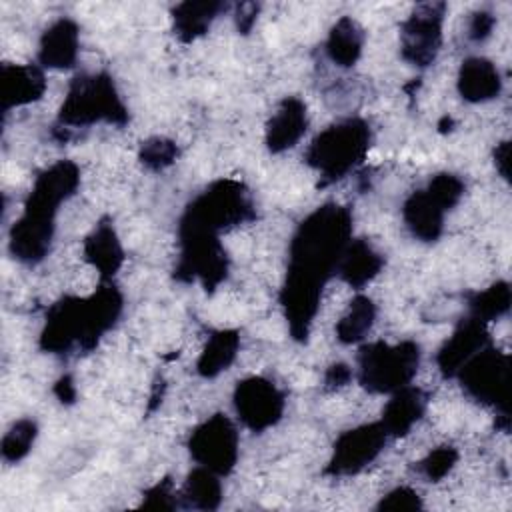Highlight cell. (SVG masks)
Masks as SVG:
<instances>
[{
    "label": "cell",
    "instance_id": "obj_25",
    "mask_svg": "<svg viewBox=\"0 0 512 512\" xmlns=\"http://www.w3.org/2000/svg\"><path fill=\"white\" fill-rule=\"evenodd\" d=\"M238 348H240V334L238 330H218L214 332L198 362H196V370L200 376L204 378H214L218 376L220 372L228 370V366L234 362L236 354H238Z\"/></svg>",
    "mask_w": 512,
    "mask_h": 512
},
{
    "label": "cell",
    "instance_id": "obj_4",
    "mask_svg": "<svg viewBox=\"0 0 512 512\" xmlns=\"http://www.w3.org/2000/svg\"><path fill=\"white\" fill-rule=\"evenodd\" d=\"M370 126L360 118H346L324 128L306 150V164L322 176V186L344 178L370 148Z\"/></svg>",
    "mask_w": 512,
    "mask_h": 512
},
{
    "label": "cell",
    "instance_id": "obj_12",
    "mask_svg": "<svg viewBox=\"0 0 512 512\" xmlns=\"http://www.w3.org/2000/svg\"><path fill=\"white\" fill-rule=\"evenodd\" d=\"M234 410L246 428L264 432L282 418L284 394L274 382L262 376H250L234 388Z\"/></svg>",
    "mask_w": 512,
    "mask_h": 512
},
{
    "label": "cell",
    "instance_id": "obj_29",
    "mask_svg": "<svg viewBox=\"0 0 512 512\" xmlns=\"http://www.w3.org/2000/svg\"><path fill=\"white\" fill-rule=\"evenodd\" d=\"M36 436H38V426L34 420L30 418L16 420L8 428V432L2 436V444H0L2 458L10 464L20 462L32 450Z\"/></svg>",
    "mask_w": 512,
    "mask_h": 512
},
{
    "label": "cell",
    "instance_id": "obj_30",
    "mask_svg": "<svg viewBox=\"0 0 512 512\" xmlns=\"http://www.w3.org/2000/svg\"><path fill=\"white\" fill-rule=\"evenodd\" d=\"M138 158L150 170H164L178 158V146L168 138L154 136L142 142Z\"/></svg>",
    "mask_w": 512,
    "mask_h": 512
},
{
    "label": "cell",
    "instance_id": "obj_1",
    "mask_svg": "<svg viewBox=\"0 0 512 512\" xmlns=\"http://www.w3.org/2000/svg\"><path fill=\"white\" fill-rule=\"evenodd\" d=\"M350 240L352 212L336 202L318 206L298 224L290 240L288 270L280 290V304L294 340H308L322 290L336 274Z\"/></svg>",
    "mask_w": 512,
    "mask_h": 512
},
{
    "label": "cell",
    "instance_id": "obj_26",
    "mask_svg": "<svg viewBox=\"0 0 512 512\" xmlns=\"http://www.w3.org/2000/svg\"><path fill=\"white\" fill-rule=\"evenodd\" d=\"M180 498L184 508L216 510L222 502V484L218 480V474L204 466L194 468L184 482Z\"/></svg>",
    "mask_w": 512,
    "mask_h": 512
},
{
    "label": "cell",
    "instance_id": "obj_8",
    "mask_svg": "<svg viewBox=\"0 0 512 512\" xmlns=\"http://www.w3.org/2000/svg\"><path fill=\"white\" fill-rule=\"evenodd\" d=\"M464 392L484 404L508 414L510 400V356L492 344L476 352L456 374Z\"/></svg>",
    "mask_w": 512,
    "mask_h": 512
},
{
    "label": "cell",
    "instance_id": "obj_16",
    "mask_svg": "<svg viewBox=\"0 0 512 512\" xmlns=\"http://www.w3.org/2000/svg\"><path fill=\"white\" fill-rule=\"evenodd\" d=\"M78 40L80 32L74 20L58 18L52 22L40 36L38 62L42 68L68 70L76 64L78 58Z\"/></svg>",
    "mask_w": 512,
    "mask_h": 512
},
{
    "label": "cell",
    "instance_id": "obj_14",
    "mask_svg": "<svg viewBox=\"0 0 512 512\" xmlns=\"http://www.w3.org/2000/svg\"><path fill=\"white\" fill-rule=\"evenodd\" d=\"M488 344H490V336H488V330H486V322H482V320H478L474 316L464 318L456 326L452 336L438 350L436 362H438L440 372L446 378H454L458 374V370L476 352H480Z\"/></svg>",
    "mask_w": 512,
    "mask_h": 512
},
{
    "label": "cell",
    "instance_id": "obj_9",
    "mask_svg": "<svg viewBox=\"0 0 512 512\" xmlns=\"http://www.w3.org/2000/svg\"><path fill=\"white\" fill-rule=\"evenodd\" d=\"M180 258L176 278L180 282L200 280L212 292L228 274V254L220 242V234L194 228H178Z\"/></svg>",
    "mask_w": 512,
    "mask_h": 512
},
{
    "label": "cell",
    "instance_id": "obj_34",
    "mask_svg": "<svg viewBox=\"0 0 512 512\" xmlns=\"http://www.w3.org/2000/svg\"><path fill=\"white\" fill-rule=\"evenodd\" d=\"M494 16L486 10H480L472 16L470 20V28H468V36L474 40V42H482L486 40L490 34H492V28H494Z\"/></svg>",
    "mask_w": 512,
    "mask_h": 512
},
{
    "label": "cell",
    "instance_id": "obj_19",
    "mask_svg": "<svg viewBox=\"0 0 512 512\" xmlns=\"http://www.w3.org/2000/svg\"><path fill=\"white\" fill-rule=\"evenodd\" d=\"M84 258L92 264L102 280H112L124 262V250L110 220H102L84 240Z\"/></svg>",
    "mask_w": 512,
    "mask_h": 512
},
{
    "label": "cell",
    "instance_id": "obj_36",
    "mask_svg": "<svg viewBox=\"0 0 512 512\" xmlns=\"http://www.w3.org/2000/svg\"><path fill=\"white\" fill-rule=\"evenodd\" d=\"M256 14H258V4L254 2H244L238 6V12H236V26L242 34H248L250 28L254 26L256 22Z\"/></svg>",
    "mask_w": 512,
    "mask_h": 512
},
{
    "label": "cell",
    "instance_id": "obj_2",
    "mask_svg": "<svg viewBox=\"0 0 512 512\" xmlns=\"http://www.w3.org/2000/svg\"><path fill=\"white\" fill-rule=\"evenodd\" d=\"M78 184L80 170L72 160H58L36 176L24 210L10 228L8 248L18 262L32 266L48 256L58 208L74 196Z\"/></svg>",
    "mask_w": 512,
    "mask_h": 512
},
{
    "label": "cell",
    "instance_id": "obj_23",
    "mask_svg": "<svg viewBox=\"0 0 512 512\" xmlns=\"http://www.w3.org/2000/svg\"><path fill=\"white\" fill-rule=\"evenodd\" d=\"M226 10V4L204 0V2H182L172 10L174 32L182 42H192L206 34L214 18Z\"/></svg>",
    "mask_w": 512,
    "mask_h": 512
},
{
    "label": "cell",
    "instance_id": "obj_5",
    "mask_svg": "<svg viewBox=\"0 0 512 512\" xmlns=\"http://www.w3.org/2000/svg\"><path fill=\"white\" fill-rule=\"evenodd\" d=\"M96 122L116 126L128 122V110L112 76L106 72L80 74L72 78L58 112V124L68 126L64 130H70V126H92Z\"/></svg>",
    "mask_w": 512,
    "mask_h": 512
},
{
    "label": "cell",
    "instance_id": "obj_32",
    "mask_svg": "<svg viewBox=\"0 0 512 512\" xmlns=\"http://www.w3.org/2000/svg\"><path fill=\"white\" fill-rule=\"evenodd\" d=\"M422 508V498L414 488L408 486H398L390 490L382 500L376 504V510L380 512H410V510H420Z\"/></svg>",
    "mask_w": 512,
    "mask_h": 512
},
{
    "label": "cell",
    "instance_id": "obj_27",
    "mask_svg": "<svg viewBox=\"0 0 512 512\" xmlns=\"http://www.w3.org/2000/svg\"><path fill=\"white\" fill-rule=\"evenodd\" d=\"M376 318V304L372 298L358 294L352 298L346 314L336 324V338L342 344H356L360 342L372 328Z\"/></svg>",
    "mask_w": 512,
    "mask_h": 512
},
{
    "label": "cell",
    "instance_id": "obj_18",
    "mask_svg": "<svg viewBox=\"0 0 512 512\" xmlns=\"http://www.w3.org/2000/svg\"><path fill=\"white\" fill-rule=\"evenodd\" d=\"M446 208L424 188L412 192L402 208V218L414 238L422 242H436L444 230Z\"/></svg>",
    "mask_w": 512,
    "mask_h": 512
},
{
    "label": "cell",
    "instance_id": "obj_6",
    "mask_svg": "<svg viewBox=\"0 0 512 512\" xmlns=\"http://www.w3.org/2000/svg\"><path fill=\"white\" fill-rule=\"evenodd\" d=\"M420 346L412 340L398 344L370 342L360 346L358 382L372 394H392L410 384L420 366Z\"/></svg>",
    "mask_w": 512,
    "mask_h": 512
},
{
    "label": "cell",
    "instance_id": "obj_15",
    "mask_svg": "<svg viewBox=\"0 0 512 512\" xmlns=\"http://www.w3.org/2000/svg\"><path fill=\"white\" fill-rule=\"evenodd\" d=\"M0 82L4 112L40 100L46 90L42 66L36 64H2Z\"/></svg>",
    "mask_w": 512,
    "mask_h": 512
},
{
    "label": "cell",
    "instance_id": "obj_31",
    "mask_svg": "<svg viewBox=\"0 0 512 512\" xmlns=\"http://www.w3.org/2000/svg\"><path fill=\"white\" fill-rule=\"evenodd\" d=\"M458 450L454 446H438L422 458L416 468L428 482H440L456 464Z\"/></svg>",
    "mask_w": 512,
    "mask_h": 512
},
{
    "label": "cell",
    "instance_id": "obj_28",
    "mask_svg": "<svg viewBox=\"0 0 512 512\" xmlns=\"http://www.w3.org/2000/svg\"><path fill=\"white\" fill-rule=\"evenodd\" d=\"M510 302H512L510 284L504 282V280L494 282L486 290L474 292L470 296V300H468L470 316L488 324V322L504 316L510 310Z\"/></svg>",
    "mask_w": 512,
    "mask_h": 512
},
{
    "label": "cell",
    "instance_id": "obj_33",
    "mask_svg": "<svg viewBox=\"0 0 512 512\" xmlns=\"http://www.w3.org/2000/svg\"><path fill=\"white\" fill-rule=\"evenodd\" d=\"M140 506L150 508V510H174L178 506V498L174 494L172 480L164 478L158 484H154L152 488H148L142 496Z\"/></svg>",
    "mask_w": 512,
    "mask_h": 512
},
{
    "label": "cell",
    "instance_id": "obj_20",
    "mask_svg": "<svg viewBox=\"0 0 512 512\" xmlns=\"http://www.w3.org/2000/svg\"><path fill=\"white\" fill-rule=\"evenodd\" d=\"M426 410V394L420 388L404 386L392 392L390 400L382 410L380 424L384 426L388 436H406L412 426L424 416Z\"/></svg>",
    "mask_w": 512,
    "mask_h": 512
},
{
    "label": "cell",
    "instance_id": "obj_17",
    "mask_svg": "<svg viewBox=\"0 0 512 512\" xmlns=\"http://www.w3.org/2000/svg\"><path fill=\"white\" fill-rule=\"evenodd\" d=\"M308 128L306 104L296 96H286L266 126V146L270 152L280 154L298 144Z\"/></svg>",
    "mask_w": 512,
    "mask_h": 512
},
{
    "label": "cell",
    "instance_id": "obj_3",
    "mask_svg": "<svg viewBox=\"0 0 512 512\" xmlns=\"http://www.w3.org/2000/svg\"><path fill=\"white\" fill-rule=\"evenodd\" d=\"M122 292L104 280L90 296H64L46 312L40 348L50 354H68L72 348L90 352L116 324L122 312Z\"/></svg>",
    "mask_w": 512,
    "mask_h": 512
},
{
    "label": "cell",
    "instance_id": "obj_37",
    "mask_svg": "<svg viewBox=\"0 0 512 512\" xmlns=\"http://www.w3.org/2000/svg\"><path fill=\"white\" fill-rule=\"evenodd\" d=\"M494 164H496V170L500 172V176L504 180H508V174H510V142H500L496 146Z\"/></svg>",
    "mask_w": 512,
    "mask_h": 512
},
{
    "label": "cell",
    "instance_id": "obj_21",
    "mask_svg": "<svg viewBox=\"0 0 512 512\" xmlns=\"http://www.w3.org/2000/svg\"><path fill=\"white\" fill-rule=\"evenodd\" d=\"M502 78L498 68L482 56L466 58L458 72V92L468 102H486L500 94Z\"/></svg>",
    "mask_w": 512,
    "mask_h": 512
},
{
    "label": "cell",
    "instance_id": "obj_11",
    "mask_svg": "<svg viewBox=\"0 0 512 512\" xmlns=\"http://www.w3.org/2000/svg\"><path fill=\"white\" fill-rule=\"evenodd\" d=\"M442 2L420 4L400 28V56L416 68L430 66L442 46Z\"/></svg>",
    "mask_w": 512,
    "mask_h": 512
},
{
    "label": "cell",
    "instance_id": "obj_22",
    "mask_svg": "<svg viewBox=\"0 0 512 512\" xmlns=\"http://www.w3.org/2000/svg\"><path fill=\"white\" fill-rule=\"evenodd\" d=\"M384 266V256L364 238L350 240L338 262V276L352 288L366 286Z\"/></svg>",
    "mask_w": 512,
    "mask_h": 512
},
{
    "label": "cell",
    "instance_id": "obj_24",
    "mask_svg": "<svg viewBox=\"0 0 512 512\" xmlns=\"http://www.w3.org/2000/svg\"><path fill=\"white\" fill-rule=\"evenodd\" d=\"M362 46H364V30L350 16H342L328 34L326 54L336 66L350 68L360 58Z\"/></svg>",
    "mask_w": 512,
    "mask_h": 512
},
{
    "label": "cell",
    "instance_id": "obj_7",
    "mask_svg": "<svg viewBox=\"0 0 512 512\" xmlns=\"http://www.w3.org/2000/svg\"><path fill=\"white\" fill-rule=\"evenodd\" d=\"M256 216L248 190L236 180L212 182L184 210L178 228L206 230L220 234Z\"/></svg>",
    "mask_w": 512,
    "mask_h": 512
},
{
    "label": "cell",
    "instance_id": "obj_35",
    "mask_svg": "<svg viewBox=\"0 0 512 512\" xmlns=\"http://www.w3.org/2000/svg\"><path fill=\"white\" fill-rule=\"evenodd\" d=\"M352 380V370L348 364H342V362H336L332 364L326 374H324V386L328 390H334V388H342L346 386L348 382Z\"/></svg>",
    "mask_w": 512,
    "mask_h": 512
},
{
    "label": "cell",
    "instance_id": "obj_38",
    "mask_svg": "<svg viewBox=\"0 0 512 512\" xmlns=\"http://www.w3.org/2000/svg\"><path fill=\"white\" fill-rule=\"evenodd\" d=\"M54 394L58 396L60 402L64 404H72L76 400V388H74V382H72V376H62L56 386H54Z\"/></svg>",
    "mask_w": 512,
    "mask_h": 512
},
{
    "label": "cell",
    "instance_id": "obj_10",
    "mask_svg": "<svg viewBox=\"0 0 512 512\" xmlns=\"http://www.w3.org/2000/svg\"><path fill=\"white\" fill-rule=\"evenodd\" d=\"M190 456L218 476L234 470L238 460V430L224 414H214L194 428L188 440Z\"/></svg>",
    "mask_w": 512,
    "mask_h": 512
},
{
    "label": "cell",
    "instance_id": "obj_13",
    "mask_svg": "<svg viewBox=\"0 0 512 512\" xmlns=\"http://www.w3.org/2000/svg\"><path fill=\"white\" fill-rule=\"evenodd\" d=\"M386 438L388 434L380 422L362 424L342 432L334 442L326 474L352 476L362 472L378 458L386 444Z\"/></svg>",
    "mask_w": 512,
    "mask_h": 512
}]
</instances>
